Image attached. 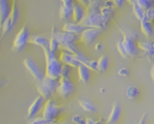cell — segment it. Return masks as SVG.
I'll return each mask as SVG.
<instances>
[{"mask_svg": "<svg viewBox=\"0 0 154 124\" xmlns=\"http://www.w3.org/2000/svg\"><path fill=\"white\" fill-rule=\"evenodd\" d=\"M103 2L104 0H90L89 5L86 8L85 17L80 24L86 28L104 29L110 22H108L100 12Z\"/></svg>", "mask_w": 154, "mask_h": 124, "instance_id": "1", "label": "cell"}, {"mask_svg": "<svg viewBox=\"0 0 154 124\" xmlns=\"http://www.w3.org/2000/svg\"><path fill=\"white\" fill-rule=\"evenodd\" d=\"M43 50L45 58V76L54 80H59L63 64L56 56L55 53L49 50V47Z\"/></svg>", "mask_w": 154, "mask_h": 124, "instance_id": "2", "label": "cell"}, {"mask_svg": "<svg viewBox=\"0 0 154 124\" xmlns=\"http://www.w3.org/2000/svg\"><path fill=\"white\" fill-rule=\"evenodd\" d=\"M58 83L59 80H54L45 76L43 81L37 83L36 89L40 96L49 100L52 95L56 92Z\"/></svg>", "mask_w": 154, "mask_h": 124, "instance_id": "3", "label": "cell"}, {"mask_svg": "<svg viewBox=\"0 0 154 124\" xmlns=\"http://www.w3.org/2000/svg\"><path fill=\"white\" fill-rule=\"evenodd\" d=\"M24 65L26 68V70L29 72V74L32 75V77L37 83H39L45 79V73L41 69V67L38 65L35 60L33 59L32 57H26L24 59Z\"/></svg>", "mask_w": 154, "mask_h": 124, "instance_id": "4", "label": "cell"}, {"mask_svg": "<svg viewBox=\"0 0 154 124\" xmlns=\"http://www.w3.org/2000/svg\"><path fill=\"white\" fill-rule=\"evenodd\" d=\"M64 110V107L57 105L55 101L49 99L45 101L43 110H42V117L51 119H55L59 114H61Z\"/></svg>", "mask_w": 154, "mask_h": 124, "instance_id": "5", "label": "cell"}, {"mask_svg": "<svg viewBox=\"0 0 154 124\" xmlns=\"http://www.w3.org/2000/svg\"><path fill=\"white\" fill-rule=\"evenodd\" d=\"M29 38H30V35H29V31L27 29L26 26H24L20 31L17 34L14 42H13V46L12 49L14 52H20L21 50L24 49V47L26 45L27 43H29Z\"/></svg>", "mask_w": 154, "mask_h": 124, "instance_id": "6", "label": "cell"}, {"mask_svg": "<svg viewBox=\"0 0 154 124\" xmlns=\"http://www.w3.org/2000/svg\"><path fill=\"white\" fill-rule=\"evenodd\" d=\"M75 90L74 84L72 83L70 78L61 77L59 79V83L56 89V92L63 98H66L71 95Z\"/></svg>", "mask_w": 154, "mask_h": 124, "instance_id": "7", "label": "cell"}, {"mask_svg": "<svg viewBox=\"0 0 154 124\" xmlns=\"http://www.w3.org/2000/svg\"><path fill=\"white\" fill-rule=\"evenodd\" d=\"M102 30L97 28H86L81 35L79 40L85 45H89L94 43L100 35Z\"/></svg>", "mask_w": 154, "mask_h": 124, "instance_id": "8", "label": "cell"}, {"mask_svg": "<svg viewBox=\"0 0 154 124\" xmlns=\"http://www.w3.org/2000/svg\"><path fill=\"white\" fill-rule=\"evenodd\" d=\"M45 99L43 98L40 95L34 100V101L31 103V105L29 106L28 110H27V118L28 119H35V118H36L37 114L40 111H42L43 107H44V105L45 103Z\"/></svg>", "mask_w": 154, "mask_h": 124, "instance_id": "9", "label": "cell"}, {"mask_svg": "<svg viewBox=\"0 0 154 124\" xmlns=\"http://www.w3.org/2000/svg\"><path fill=\"white\" fill-rule=\"evenodd\" d=\"M59 60L61 61V63L63 65H68L72 68H76L80 65V62L77 60L75 55L72 53L66 52V51H62L59 56Z\"/></svg>", "mask_w": 154, "mask_h": 124, "instance_id": "10", "label": "cell"}, {"mask_svg": "<svg viewBox=\"0 0 154 124\" xmlns=\"http://www.w3.org/2000/svg\"><path fill=\"white\" fill-rule=\"evenodd\" d=\"M122 41L123 47H124L128 56L132 57V58L136 57L138 55V52H139V48L136 44V41L131 38L126 37V36H123Z\"/></svg>", "mask_w": 154, "mask_h": 124, "instance_id": "11", "label": "cell"}, {"mask_svg": "<svg viewBox=\"0 0 154 124\" xmlns=\"http://www.w3.org/2000/svg\"><path fill=\"white\" fill-rule=\"evenodd\" d=\"M85 14H86V8L81 5L80 3L74 1L73 8H72V22L80 24L85 18Z\"/></svg>", "mask_w": 154, "mask_h": 124, "instance_id": "12", "label": "cell"}, {"mask_svg": "<svg viewBox=\"0 0 154 124\" xmlns=\"http://www.w3.org/2000/svg\"><path fill=\"white\" fill-rule=\"evenodd\" d=\"M55 37L61 45V44H68V43H75L77 40H79L80 35L67 33V32H63V31H60V32L56 31L55 32Z\"/></svg>", "mask_w": 154, "mask_h": 124, "instance_id": "13", "label": "cell"}, {"mask_svg": "<svg viewBox=\"0 0 154 124\" xmlns=\"http://www.w3.org/2000/svg\"><path fill=\"white\" fill-rule=\"evenodd\" d=\"M85 29H86V27H85L81 24H77V23H74L72 21H68V22H65L63 24L62 31L80 35Z\"/></svg>", "mask_w": 154, "mask_h": 124, "instance_id": "14", "label": "cell"}, {"mask_svg": "<svg viewBox=\"0 0 154 124\" xmlns=\"http://www.w3.org/2000/svg\"><path fill=\"white\" fill-rule=\"evenodd\" d=\"M100 12L102 16L108 21L110 22L113 17L114 14V6L112 2V0H104L103 5L100 8Z\"/></svg>", "mask_w": 154, "mask_h": 124, "instance_id": "15", "label": "cell"}, {"mask_svg": "<svg viewBox=\"0 0 154 124\" xmlns=\"http://www.w3.org/2000/svg\"><path fill=\"white\" fill-rule=\"evenodd\" d=\"M73 4L74 3H65V4L61 5L59 8V16L61 19L65 20L66 22L72 20Z\"/></svg>", "mask_w": 154, "mask_h": 124, "instance_id": "16", "label": "cell"}, {"mask_svg": "<svg viewBox=\"0 0 154 124\" xmlns=\"http://www.w3.org/2000/svg\"><path fill=\"white\" fill-rule=\"evenodd\" d=\"M140 31L147 38H149L154 35V27L152 22H150L146 17H144L140 21Z\"/></svg>", "mask_w": 154, "mask_h": 124, "instance_id": "17", "label": "cell"}, {"mask_svg": "<svg viewBox=\"0 0 154 124\" xmlns=\"http://www.w3.org/2000/svg\"><path fill=\"white\" fill-rule=\"evenodd\" d=\"M10 8L8 0H0V37H1V28L5 20L9 17Z\"/></svg>", "mask_w": 154, "mask_h": 124, "instance_id": "18", "label": "cell"}, {"mask_svg": "<svg viewBox=\"0 0 154 124\" xmlns=\"http://www.w3.org/2000/svg\"><path fill=\"white\" fill-rule=\"evenodd\" d=\"M121 114H122V107L119 103L116 102L112 105V110L107 119V124H116L120 119Z\"/></svg>", "mask_w": 154, "mask_h": 124, "instance_id": "19", "label": "cell"}, {"mask_svg": "<svg viewBox=\"0 0 154 124\" xmlns=\"http://www.w3.org/2000/svg\"><path fill=\"white\" fill-rule=\"evenodd\" d=\"M29 43L37 46L42 47L43 49L49 47V39L42 35H30Z\"/></svg>", "mask_w": 154, "mask_h": 124, "instance_id": "20", "label": "cell"}, {"mask_svg": "<svg viewBox=\"0 0 154 124\" xmlns=\"http://www.w3.org/2000/svg\"><path fill=\"white\" fill-rule=\"evenodd\" d=\"M77 101H78L80 107L85 111L95 112L97 110V107L95 106V104L86 98H78L77 99Z\"/></svg>", "mask_w": 154, "mask_h": 124, "instance_id": "21", "label": "cell"}, {"mask_svg": "<svg viewBox=\"0 0 154 124\" xmlns=\"http://www.w3.org/2000/svg\"><path fill=\"white\" fill-rule=\"evenodd\" d=\"M77 73H78V77L81 82L84 83H87L90 80V69L86 67L85 65L80 64V65L77 67Z\"/></svg>", "mask_w": 154, "mask_h": 124, "instance_id": "22", "label": "cell"}, {"mask_svg": "<svg viewBox=\"0 0 154 124\" xmlns=\"http://www.w3.org/2000/svg\"><path fill=\"white\" fill-rule=\"evenodd\" d=\"M138 48L142 50L143 52H145L147 53V55H150V54H154V49L152 46V41L149 40H140L137 43Z\"/></svg>", "mask_w": 154, "mask_h": 124, "instance_id": "23", "label": "cell"}, {"mask_svg": "<svg viewBox=\"0 0 154 124\" xmlns=\"http://www.w3.org/2000/svg\"><path fill=\"white\" fill-rule=\"evenodd\" d=\"M60 49H62L63 51H66L69 52L71 53H72L73 55H77V56H80V55H84L85 53L76 46V44L74 43H68V44H63L60 45Z\"/></svg>", "mask_w": 154, "mask_h": 124, "instance_id": "24", "label": "cell"}, {"mask_svg": "<svg viewBox=\"0 0 154 124\" xmlns=\"http://www.w3.org/2000/svg\"><path fill=\"white\" fill-rule=\"evenodd\" d=\"M55 27L53 26V29H52V34H51V37L49 39V50L52 51L53 53H55L60 49V44L58 43L56 37H55Z\"/></svg>", "mask_w": 154, "mask_h": 124, "instance_id": "25", "label": "cell"}, {"mask_svg": "<svg viewBox=\"0 0 154 124\" xmlns=\"http://www.w3.org/2000/svg\"><path fill=\"white\" fill-rule=\"evenodd\" d=\"M110 60L107 55H103L101 56L98 61H97V66H98V71L99 72H104L109 66Z\"/></svg>", "mask_w": 154, "mask_h": 124, "instance_id": "26", "label": "cell"}, {"mask_svg": "<svg viewBox=\"0 0 154 124\" xmlns=\"http://www.w3.org/2000/svg\"><path fill=\"white\" fill-rule=\"evenodd\" d=\"M8 17L11 19V21L13 22L14 25H15V23L17 21V19L19 17V10L17 8V0H13L12 7L10 8V13H9Z\"/></svg>", "mask_w": 154, "mask_h": 124, "instance_id": "27", "label": "cell"}, {"mask_svg": "<svg viewBox=\"0 0 154 124\" xmlns=\"http://www.w3.org/2000/svg\"><path fill=\"white\" fill-rule=\"evenodd\" d=\"M131 8H132V12L135 16V17L138 20H141L144 17H145V10L143 8H141L137 3H133L131 5Z\"/></svg>", "mask_w": 154, "mask_h": 124, "instance_id": "28", "label": "cell"}, {"mask_svg": "<svg viewBox=\"0 0 154 124\" xmlns=\"http://www.w3.org/2000/svg\"><path fill=\"white\" fill-rule=\"evenodd\" d=\"M119 30L122 32V34L123 36L131 38V39H133V40H135V41L138 39V35H137V33H136L135 31H133V30L128 28V27H125V26L121 27V26H119Z\"/></svg>", "mask_w": 154, "mask_h": 124, "instance_id": "29", "label": "cell"}, {"mask_svg": "<svg viewBox=\"0 0 154 124\" xmlns=\"http://www.w3.org/2000/svg\"><path fill=\"white\" fill-rule=\"evenodd\" d=\"M30 124H58L56 119H46L44 117H37L31 120Z\"/></svg>", "mask_w": 154, "mask_h": 124, "instance_id": "30", "label": "cell"}, {"mask_svg": "<svg viewBox=\"0 0 154 124\" xmlns=\"http://www.w3.org/2000/svg\"><path fill=\"white\" fill-rule=\"evenodd\" d=\"M140 94V91L136 86H130L126 90V96L129 100H134L136 99Z\"/></svg>", "mask_w": 154, "mask_h": 124, "instance_id": "31", "label": "cell"}, {"mask_svg": "<svg viewBox=\"0 0 154 124\" xmlns=\"http://www.w3.org/2000/svg\"><path fill=\"white\" fill-rule=\"evenodd\" d=\"M13 26H14L13 22L11 21V19H10L9 17H8V18L5 20V22L3 23V26H2V28H1V37H2L3 35H7V34L9 32V31L12 29Z\"/></svg>", "mask_w": 154, "mask_h": 124, "instance_id": "32", "label": "cell"}, {"mask_svg": "<svg viewBox=\"0 0 154 124\" xmlns=\"http://www.w3.org/2000/svg\"><path fill=\"white\" fill-rule=\"evenodd\" d=\"M135 3H137L144 10H147L150 7L154 6V0H135Z\"/></svg>", "mask_w": 154, "mask_h": 124, "instance_id": "33", "label": "cell"}, {"mask_svg": "<svg viewBox=\"0 0 154 124\" xmlns=\"http://www.w3.org/2000/svg\"><path fill=\"white\" fill-rule=\"evenodd\" d=\"M85 65L86 67H88L90 69V71H94V72H99L98 71V66H97V61L93 60V59H88L87 61H85L83 64Z\"/></svg>", "mask_w": 154, "mask_h": 124, "instance_id": "34", "label": "cell"}, {"mask_svg": "<svg viewBox=\"0 0 154 124\" xmlns=\"http://www.w3.org/2000/svg\"><path fill=\"white\" fill-rule=\"evenodd\" d=\"M116 48H117V51L119 52V53L123 57V58H129L124 47H123V44H122V40H119L116 44Z\"/></svg>", "mask_w": 154, "mask_h": 124, "instance_id": "35", "label": "cell"}, {"mask_svg": "<svg viewBox=\"0 0 154 124\" xmlns=\"http://www.w3.org/2000/svg\"><path fill=\"white\" fill-rule=\"evenodd\" d=\"M71 70H72V67H70L68 65H63V67H62V70H61V74H60V78L61 77L69 78L70 74H71Z\"/></svg>", "mask_w": 154, "mask_h": 124, "instance_id": "36", "label": "cell"}, {"mask_svg": "<svg viewBox=\"0 0 154 124\" xmlns=\"http://www.w3.org/2000/svg\"><path fill=\"white\" fill-rule=\"evenodd\" d=\"M72 120L74 124H86V119H85L83 116L79 114L73 115L72 118Z\"/></svg>", "mask_w": 154, "mask_h": 124, "instance_id": "37", "label": "cell"}, {"mask_svg": "<svg viewBox=\"0 0 154 124\" xmlns=\"http://www.w3.org/2000/svg\"><path fill=\"white\" fill-rule=\"evenodd\" d=\"M145 17L150 22H153L154 21V6H152L149 8H148L147 10H145Z\"/></svg>", "mask_w": 154, "mask_h": 124, "instance_id": "38", "label": "cell"}, {"mask_svg": "<svg viewBox=\"0 0 154 124\" xmlns=\"http://www.w3.org/2000/svg\"><path fill=\"white\" fill-rule=\"evenodd\" d=\"M127 0H112V2L114 6V8H122L125 3H126Z\"/></svg>", "mask_w": 154, "mask_h": 124, "instance_id": "39", "label": "cell"}, {"mask_svg": "<svg viewBox=\"0 0 154 124\" xmlns=\"http://www.w3.org/2000/svg\"><path fill=\"white\" fill-rule=\"evenodd\" d=\"M118 74L122 77H125L129 74V71L127 68H121L118 72Z\"/></svg>", "mask_w": 154, "mask_h": 124, "instance_id": "40", "label": "cell"}, {"mask_svg": "<svg viewBox=\"0 0 154 124\" xmlns=\"http://www.w3.org/2000/svg\"><path fill=\"white\" fill-rule=\"evenodd\" d=\"M146 118H147V113H143L141 118L136 124H146Z\"/></svg>", "mask_w": 154, "mask_h": 124, "instance_id": "41", "label": "cell"}, {"mask_svg": "<svg viewBox=\"0 0 154 124\" xmlns=\"http://www.w3.org/2000/svg\"><path fill=\"white\" fill-rule=\"evenodd\" d=\"M75 2H78V3H80L81 5L85 6V8H87L88 5H89L90 0H75Z\"/></svg>", "mask_w": 154, "mask_h": 124, "instance_id": "42", "label": "cell"}, {"mask_svg": "<svg viewBox=\"0 0 154 124\" xmlns=\"http://www.w3.org/2000/svg\"><path fill=\"white\" fill-rule=\"evenodd\" d=\"M94 49H95L97 52H101V51H103V44L102 43H97V44H95V46H94Z\"/></svg>", "mask_w": 154, "mask_h": 124, "instance_id": "43", "label": "cell"}, {"mask_svg": "<svg viewBox=\"0 0 154 124\" xmlns=\"http://www.w3.org/2000/svg\"><path fill=\"white\" fill-rule=\"evenodd\" d=\"M86 124H100L99 122H97V121H95L94 119H92V118H87L86 119Z\"/></svg>", "mask_w": 154, "mask_h": 124, "instance_id": "44", "label": "cell"}, {"mask_svg": "<svg viewBox=\"0 0 154 124\" xmlns=\"http://www.w3.org/2000/svg\"><path fill=\"white\" fill-rule=\"evenodd\" d=\"M149 74H150V78H151V80L154 82V64H153V65H152V67H151V69H150Z\"/></svg>", "mask_w": 154, "mask_h": 124, "instance_id": "45", "label": "cell"}, {"mask_svg": "<svg viewBox=\"0 0 154 124\" xmlns=\"http://www.w3.org/2000/svg\"><path fill=\"white\" fill-rule=\"evenodd\" d=\"M62 2V4H65V3H74V0H60Z\"/></svg>", "mask_w": 154, "mask_h": 124, "instance_id": "46", "label": "cell"}, {"mask_svg": "<svg viewBox=\"0 0 154 124\" xmlns=\"http://www.w3.org/2000/svg\"><path fill=\"white\" fill-rule=\"evenodd\" d=\"M127 1L129 2V4H130L131 6L133 3H135V0H127Z\"/></svg>", "mask_w": 154, "mask_h": 124, "instance_id": "47", "label": "cell"}, {"mask_svg": "<svg viewBox=\"0 0 154 124\" xmlns=\"http://www.w3.org/2000/svg\"><path fill=\"white\" fill-rule=\"evenodd\" d=\"M152 46H153V49H154V40L152 41Z\"/></svg>", "mask_w": 154, "mask_h": 124, "instance_id": "48", "label": "cell"}, {"mask_svg": "<svg viewBox=\"0 0 154 124\" xmlns=\"http://www.w3.org/2000/svg\"><path fill=\"white\" fill-rule=\"evenodd\" d=\"M0 85H1V81H0Z\"/></svg>", "mask_w": 154, "mask_h": 124, "instance_id": "49", "label": "cell"}]
</instances>
